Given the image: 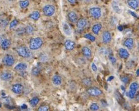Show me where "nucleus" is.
Listing matches in <instances>:
<instances>
[{"mask_svg":"<svg viewBox=\"0 0 139 111\" xmlns=\"http://www.w3.org/2000/svg\"><path fill=\"white\" fill-rule=\"evenodd\" d=\"M43 44V41L40 37L31 38L29 43V48L31 50H37L40 48Z\"/></svg>","mask_w":139,"mask_h":111,"instance_id":"obj_1","label":"nucleus"},{"mask_svg":"<svg viewBox=\"0 0 139 111\" xmlns=\"http://www.w3.org/2000/svg\"><path fill=\"white\" fill-rule=\"evenodd\" d=\"M18 55L24 59H28L31 57V53L30 51V49L24 46H18L16 49Z\"/></svg>","mask_w":139,"mask_h":111,"instance_id":"obj_2","label":"nucleus"},{"mask_svg":"<svg viewBox=\"0 0 139 111\" xmlns=\"http://www.w3.org/2000/svg\"><path fill=\"white\" fill-rule=\"evenodd\" d=\"M89 14L93 19L98 20L101 16V10L99 7H92L90 8Z\"/></svg>","mask_w":139,"mask_h":111,"instance_id":"obj_3","label":"nucleus"},{"mask_svg":"<svg viewBox=\"0 0 139 111\" xmlns=\"http://www.w3.org/2000/svg\"><path fill=\"white\" fill-rule=\"evenodd\" d=\"M15 59L12 55L6 54L3 59V64L6 67H11L15 64Z\"/></svg>","mask_w":139,"mask_h":111,"instance_id":"obj_4","label":"nucleus"},{"mask_svg":"<svg viewBox=\"0 0 139 111\" xmlns=\"http://www.w3.org/2000/svg\"><path fill=\"white\" fill-rule=\"evenodd\" d=\"M43 12L45 16H52L55 13V8L52 5H46L43 7Z\"/></svg>","mask_w":139,"mask_h":111,"instance_id":"obj_5","label":"nucleus"},{"mask_svg":"<svg viewBox=\"0 0 139 111\" xmlns=\"http://www.w3.org/2000/svg\"><path fill=\"white\" fill-rule=\"evenodd\" d=\"M87 92L90 95L93 97L100 96V95H101L103 93L101 89H100L96 87H89L88 89H87Z\"/></svg>","mask_w":139,"mask_h":111,"instance_id":"obj_6","label":"nucleus"},{"mask_svg":"<svg viewBox=\"0 0 139 111\" xmlns=\"http://www.w3.org/2000/svg\"><path fill=\"white\" fill-rule=\"evenodd\" d=\"M11 90L13 92L17 95L22 94L23 90H24V87L21 84H13L11 87Z\"/></svg>","mask_w":139,"mask_h":111,"instance_id":"obj_7","label":"nucleus"},{"mask_svg":"<svg viewBox=\"0 0 139 111\" xmlns=\"http://www.w3.org/2000/svg\"><path fill=\"white\" fill-rule=\"evenodd\" d=\"M13 77V75L9 71H5L0 73V78L3 81H10Z\"/></svg>","mask_w":139,"mask_h":111,"instance_id":"obj_8","label":"nucleus"},{"mask_svg":"<svg viewBox=\"0 0 139 111\" xmlns=\"http://www.w3.org/2000/svg\"><path fill=\"white\" fill-rule=\"evenodd\" d=\"M112 35L109 31H105L102 34V41L103 43L105 44L110 43L112 40Z\"/></svg>","mask_w":139,"mask_h":111,"instance_id":"obj_9","label":"nucleus"},{"mask_svg":"<svg viewBox=\"0 0 139 111\" xmlns=\"http://www.w3.org/2000/svg\"><path fill=\"white\" fill-rule=\"evenodd\" d=\"M68 19L70 21H71L72 23H77V21H78V15L76 13L75 11H70V12L68 13Z\"/></svg>","mask_w":139,"mask_h":111,"instance_id":"obj_10","label":"nucleus"},{"mask_svg":"<svg viewBox=\"0 0 139 111\" xmlns=\"http://www.w3.org/2000/svg\"><path fill=\"white\" fill-rule=\"evenodd\" d=\"M112 7L115 13H117L120 14L122 13V10L121 8V6H120L118 1H116V0H114V1H112Z\"/></svg>","mask_w":139,"mask_h":111,"instance_id":"obj_11","label":"nucleus"},{"mask_svg":"<svg viewBox=\"0 0 139 111\" xmlns=\"http://www.w3.org/2000/svg\"><path fill=\"white\" fill-rule=\"evenodd\" d=\"M28 68V65L26 63L21 62L18 64L15 67L14 69L18 72H24V70L27 69Z\"/></svg>","mask_w":139,"mask_h":111,"instance_id":"obj_12","label":"nucleus"},{"mask_svg":"<svg viewBox=\"0 0 139 111\" xmlns=\"http://www.w3.org/2000/svg\"><path fill=\"white\" fill-rule=\"evenodd\" d=\"M87 25V20L85 18L79 19L77 22V27L78 29H83Z\"/></svg>","mask_w":139,"mask_h":111,"instance_id":"obj_13","label":"nucleus"},{"mask_svg":"<svg viewBox=\"0 0 139 111\" xmlns=\"http://www.w3.org/2000/svg\"><path fill=\"white\" fill-rule=\"evenodd\" d=\"M52 82L55 86H60L62 83V78H61V76L58 74H55L52 78Z\"/></svg>","mask_w":139,"mask_h":111,"instance_id":"obj_14","label":"nucleus"},{"mask_svg":"<svg viewBox=\"0 0 139 111\" xmlns=\"http://www.w3.org/2000/svg\"><path fill=\"white\" fill-rule=\"evenodd\" d=\"M82 51L83 55H84L85 57L88 58V59H90V58L92 57V51L90 48H89L87 47V46H83L82 49Z\"/></svg>","mask_w":139,"mask_h":111,"instance_id":"obj_15","label":"nucleus"},{"mask_svg":"<svg viewBox=\"0 0 139 111\" xmlns=\"http://www.w3.org/2000/svg\"><path fill=\"white\" fill-rule=\"evenodd\" d=\"M64 46L67 50H72L75 47V43L73 41L67 40L65 41Z\"/></svg>","mask_w":139,"mask_h":111,"instance_id":"obj_16","label":"nucleus"},{"mask_svg":"<svg viewBox=\"0 0 139 111\" xmlns=\"http://www.w3.org/2000/svg\"><path fill=\"white\" fill-rule=\"evenodd\" d=\"M127 4H128V6L132 9L136 10L139 6V1L138 0H128Z\"/></svg>","mask_w":139,"mask_h":111,"instance_id":"obj_17","label":"nucleus"},{"mask_svg":"<svg viewBox=\"0 0 139 111\" xmlns=\"http://www.w3.org/2000/svg\"><path fill=\"white\" fill-rule=\"evenodd\" d=\"M118 53H119L120 57L122 59H127L129 57L130 54L128 53V51H127L126 49L124 48H120L118 50Z\"/></svg>","mask_w":139,"mask_h":111,"instance_id":"obj_18","label":"nucleus"},{"mask_svg":"<svg viewBox=\"0 0 139 111\" xmlns=\"http://www.w3.org/2000/svg\"><path fill=\"white\" fill-rule=\"evenodd\" d=\"M40 16H41L40 13L38 11H37V10H36V11H33V12H32L31 13L29 14V18L34 20V21H37V20H39Z\"/></svg>","mask_w":139,"mask_h":111,"instance_id":"obj_19","label":"nucleus"},{"mask_svg":"<svg viewBox=\"0 0 139 111\" xmlns=\"http://www.w3.org/2000/svg\"><path fill=\"white\" fill-rule=\"evenodd\" d=\"M133 43H134V41L133 38H128L125 40L123 45L128 49H132L133 47Z\"/></svg>","mask_w":139,"mask_h":111,"instance_id":"obj_20","label":"nucleus"},{"mask_svg":"<svg viewBox=\"0 0 139 111\" xmlns=\"http://www.w3.org/2000/svg\"><path fill=\"white\" fill-rule=\"evenodd\" d=\"M63 30L64 33H65L66 35L70 36L72 35V28H71V27L70 26V25L68 23H64L63 24Z\"/></svg>","mask_w":139,"mask_h":111,"instance_id":"obj_21","label":"nucleus"},{"mask_svg":"<svg viewBox=\"0 0 139 111\" xmlns=\"http://www.w3.org/2000/svg\"><path fill=\"white\" fill-rule=\"evenodd\" d=\"M102 28V25L100 23H96L94 24L92 27V32L95 35H98L99 32Z\"/></svg>","mask_w":139,"mask_h":111,"instance_id":"obj_22","label":"nucleus"},{"mask_svg":"<svg viewBox=\"0 0 139 111\" xmlns=\"http://www.w3.org/2000/svg\"><path fill=\"white\" fill-rule=\"evenodd\" d=\"M11 44V40L6 38V39H5V40L3 42V43H1V48H2V49L6 50H8V49L10 47Z\"/></svg>","mask_w":139,"mask_h":111,"instance_id":"obj_23","label":"nucleus"},{"mask_svg":"<svg viewBox=\"0 0 139 111\" xmlns=\"http://www.w3.org/2000/svg\"><path fill=\"white\" fill-rule=\"evenodd\" d=\"M42 67L41 65H38L37 67H34L31 71V73L33 76H38V75L40 73L41 71H42Z\"/></svg>","mask_w":139,"mask_h":111,"instance_id":"obj_24","label":"nucleus"},{"mask_svg":"<svg viewBox=\"0 0 139 111\" xmlns=\"http://www.w3.org/2000/svg\"><path fill=\"white\" fill-rule=\"evenodd\" d=\"M40 99L38 97H34L32 98L30 100H29V103L30 104V105H31L32 107H36L40 102Z\"/></svg>","mask_w":139,"mask_h":111,"instance_id":"obj_25","label":"nucleus"},{"mask_svg":"<svg viewBox=\"0 0 139 111\" xmlns=\"http://www.w3.org/2000/svg\"><path fill=\"white\" fill-rule=\"evenodd\" d=\"M29 1L28 0H22L20 1L19 3V5H20V8L22 9H25L29 6Z\"/></svg>","mask_w":139,"mask_h":111,"instance_id":"obj_26","label":"nucleus"},{"mask_svg":"<svg viewBox=\"0 0 139 111\" xmlns=\"http://www.w3.org/2000/svg\"><path fill=\"white\" fill-rule=\"evenodd\" d=\"M82 82L84 86H88V87H90L92 85V80L90 78H83V79H82Z\"/></svg>","mask_w":139,"mask_h":111,"instance_id":"obj_27","label":"nucleus"},{"mask_svg":"<svg viewBox=\"0 0 139 111\" xmlns=\"http://www.w3.org/2000/svg\"><path fill=\"white\" fill-rule=\"evenodd\" d=\"M25 30H26V33L30 35V34H32V33L34 32V27H33V26L30 25V24H28V25H27L26 26Z\"/></svg>","mask_w":139,"mask_h":111,"instance_id":"obj_28","label":"nucleus"},{"mask_svg":"<svg viewBox=\"0 0 139 111\" xmlns=\"http://www.w3.org/2000/svg\"><path fill=\"white\" fill-rule=\"evenodd\" d=\"M18 20H16V19H15V20H13V21H11V22L10 23V29L13 30L14 29V28H15L16 27V26H18Z\"/></svg>","mask_w":139,"mask_h":111,"instance_id":"obj_29","label":"nucleus"},{"mask_svg":"<svg viewBox=\"0 0 139 111\" xmlns=\"http://www.w3.org/2000/svg\"><path fill=\"white\" fill-rule=\"evenodd\" d=\"M3 100L4 103L6 105H11V103H12V99L10 97H5L3 99Z\"/></svg>","mask_w":139,"mask_h":111,"instance_id":"obj_30","label":"nucleus"},{"mask_svg":"<svg viewBox=\"0 0 139 111\" xmlns=\"http://www.w3.org/2000/svg\"><path fill=\"white\" fill-rule=\"evenodd\" d=\"M84 37L85 38H87V39L89 40L90 41H91V42H95V40H96V38H95V36H93L92 35L90 34V33H87V34H85L84 35Z\"/></svg>","mask_w":139,"mask_h":111,"instance_id":"obj_31","label":"nucleus"},{"mask_svg":"<svg viewBox=\"0 0 139 111\" xmlns=\"http://www.w3.org/2000/svg\"><path fill=\"white\" fill-rule=\"evenodd\" d=\"M50 110V107H49L48 105H41L37 109V111H49Z\"/></svg>","mask_w":139,"mask_h":111,"instance_id":"obj_32","label":"nucleus"},{"mask_svg":"<svg viewBox=\"0 0 139 111\" xmlns=\"http://www.w3.org/2000/svg\"><path fill=\"white\" fill-rule=\"evenodd\" d=\"M136 93H137V90H130V91L128 92V96L130 99H133L136 96Z\"/></svg>","mask_w":139,"mask_h":111,"instance_id":"obj_33","label":"nucleus"},{"mask_svg":"<svg viewBox=\"0 0 139 111\" xmlns=\"http://www.w3.org/2000/svg\"><path fill=\"white\" fill-rule=\"evenodd\" d=\"M91 110L92 111H96L100 109V107L98 105V104L96 103H93L92 105H90V107Z\"/></svg>","mask_w":139,"mask_h":111,"instance_id":"obj_34","label":"nucleus"},{"mask_svg":"<svg viewBox=\"0 0 139 111\" xmlns=\"http://www.w3.org/2000/svg\"><path fill=\"white\" fill-rule=\"evenodd\" d=\"M139 88V85L137 82H133L130 86V90H137V89Z\"/></svg>","mask_w":139,"mask_h":111,"instance_id":"obj_35","label":"nucleus"},{"mask_svg":"<svg viewBox=\"0 0 139 111\" xmlns=\"http://www.w3.org/2000/svg\"><path fill=\"white\" fill-rule=\"evenodd\" d=\"M115 97H116V99H117V100L118 101V102L120 103L121 102H123V97H122V96L121 95V94H120L119 92H117L115 93Z\"/></svg>","mask_w":139,"mask_h":111,"instance_id":"obj_36","label":"nucleus"},{"mask_svg":"<svg viewBox=\"0 0 139 111\" xmlns=\"http://www.w3.org/2000/svg\"><path fill=\"white\" fill-rule=\"evenodd\" d=\"M40 60L41 62H46L48 60V56L45 53L41 54L40 57Z\"/></svg>","mask_w":139,"mask_h":111,"instance_id":"obj_37","label":"nucleus"},{"mask_svg":"<svg viewBox=\"0 0 139 111\" xmlns=\"http://www.w3.org/2000/svg\"><path fill=\"white\" fill-rule=\"evenodd\" d=\"M120 79L121 80H122V82L124 84H127L128 82V81H129V78H128V77L125 75L122 76V77H120Z\"/></svg>","mask_w":139,"mask_h":111,"instance_id":"obj_38","label":"nucleus"},{"mask_svg":"<svg viewBox=\"0 0 139 111\" xmlns=\"http://www.w3.org/2000/svg\"><path fill=\"white\" fill-rule=\"evenodd\" d=\"M16 32H17L18 33H19V35H22L23 34H24V33H26V30H25V28H19V29L17 30V31H16Z\"/></svg>","mask_w":139,"mask_h":111,"instance_id":"obj_39","label":"nucleus"},{"mask_svg":"<svg viewBox=\"0 0 139 111\" xmlns=\"http://www.w3.org/2000/svg\"><path fill=\"white\" fill-rule=\"evenodd\" d=\"M0 25L2 27H5L8 25L7 20H0Z\"/></svg>","mask_w":139,"mask_h":111,"instance_id":"obj_40","label":"nucleus"},{"mask_svg":"<svg viewBox=\"0 0 139 111\" xmlns=\"http://www.w3.org/2000/svg\"><path fill=\"white\" fill-rule=\"evenodd\" d=\"M109 60H110V61L112 63V64H115L117 60H116L115 58L112 55H109Z\"/></svg>","mask_w":139,"mask_h":111,"instance_id":"obj_41","label":"nucleus"},{"mask_svg":"<svg viewBox=\"0 0 139 111\" xmlns=\"http://www.w3.org/2000/svg\"><path fill=\"white\" fill-rule=\"evenodd\" d=\"M91 67H92V70L94 72H97V67H96V65H95V64H94V63H92V65H91Z\"/></svg>","mask_w":139,"mask_h":111,"instance_id":"obj_42","label":"nucleus"},{"mask_svg":"<svg viewBox=\"0 0 139 111\" xmlns=\"http://www.w3.org/2000/svg\"><path fill=\"white\" fill-rule=\"evenodd\" d=\"M100 51L101 53H102L103 54H104V55H107V54L109 53V51H108V50L105 48H101L100 50Z\"/></svg>","mask_w":139,"mask_h":111,"instance_id":"obj_43","label":"nucleus"},{"mask_svg":"<svg viewBox=\"0 0 139 111\" xmlns=\"http://www.w3.org/2000/svg\"><path fill=\"white\" fill-rule=\"evenodd\" d=\"M5 39H6V38H5V37L4 35H0V45H1V43H3V42L4 40H5Z\"/></svg>","mask_w":139,"mask_h":111,"instance_id":"obj_44","label":"nucleus"},{"mask_svg":"<svg viewBox=\"0 0 139 111\" xmlns=\"http://www.w3.org/2000/svg\"><path fill=\"white\" fill-rule=\"evenodd\" d=\"M130 14L132 15V16H133V17H135V18H138V16H137V15H136L135 13H133V12H132V11H130Z\"/></svg>","mask_w":139,"mask_h":111,"instance_id":"obj_45","label":"nucleus"},{"mask_svg":"<svg viewBox=\"0 0 139 111\" xmlns=\"http://www.w3.org/2000/svg\"><path fill=\"white\" fill-rule=\"evenodd\" d=\"M68 1L70 4H75L76 3V0H68Z\"/></svg>","mask_w":139,"mask_h":111,"instance_id":"obj_46","label":"nucleus"},{"mask_svg":"<svg viewBox=\"0 0 139 111\" xmlns=\"http://www.w3.org/2000/svg\"><path fill=\"white\" fill-rule=\"evenodd\" d=\"M118 30L120 31V32H122V31H123V27H122V26H121V25L118 26Z\"/></svg>","mask_w":139,"mask_h":111,"instance_id":"obj_47","label":"nucleus"},{"mask_svg":"<svg viewBox=\"0 0 139 111\" xmlns=\"http://www.w3.org/2000/svg\"><path fill=\"white\" fill-rule=\"evenodd\" d=\"M114 78V76H110V77H109V78H108V81H112Z\"/></svg>","mask_w":139,"mask_h":111,"instance_id":"obj_48","label":"nucleus"},{"mask_svg":"<svg viewBox=\"0 0 139 111\" xmlns=\"http://www.w3.org/2000/svg\"><path fill=\"white\" fill-rule=\"evenodd\" d=\"M135 97H136V100H137V101H139V93L137 95H136Z\"/></svg>","mask_w":139,"mask_h":111,"instance_id":"obj_49","label":"nucleus"},{"mask_svg":"<svg viewBox=\"0 0 139 111\" xmlns=\"http://www.w3.org/2000/svg\"><path fill=\"white\" fill-rule=\"evenodd\" d=\"M137 73V76H139V68H138V70H137V73Z\"/></svg>","mask_w":139,"mask_h":111,"instance_id":"obj_50","label":"nucleus"},{"mask_svg":"<svg viewBox=\"0 0 139 111\" xmlns=\"http://www.w3.org/2000/svg\"><path fill=\"white\" fill-rule=\"evenodd\" d=\"M86 2H90V1H91L92 0H85Z\"/></svg>","mask_w":139,"mask_h":111,"instance_id":"obj_51","label":"nucleus"},{"mask_svg":"<svg viewBox=\"0 0 139 111\" xmlns=\"http://www.w3.org/2000/svg\"><path fill=\"white\" fill-rule=\"evenodd\" d=\"M8 1H15V0H8Z\"/></svg>","mask_w":139,"mask_h":111,"instance_id":"obj_52","label":"nucleus"},{"mask_svg":"<svg viewBox=\"0 0 139 111\" xmlns=\"http://www.w3.org/2000/svg\"><path fill=\"white\" fill-rule=\"evenodd\" d=\"M138 48H139V45H138Z\"/></svg>","mask_w":139,"mask_h":111,"instance_id":"obj_53","label":"nucleus"},{"mask_svg":"<svg viewBox=\"0 0 139 111\" xmlns=\"http://www.w3.org/2000/svg\"><path fill=\"white\" fill-rule=\"evenodd\" d=\"M138 28H139V25H138Z\"/></svg>","mask_w":139,"mask_h":111,"instance_id":"obj_54","label":"nucleus"},{"mask_svg":"<svg viewBox=\"0 0 139 111\" xmlns=\"http://www.w3.org/2000/svg\"><path fill=\"white\" fill-rule=\"evenodd\" d=\"M81 1H82V0H81Z\"/></svg>","mask_w":139,"mask_h":111,"instance_id":"obj_55","label":"nucleus"}]
</instances>
